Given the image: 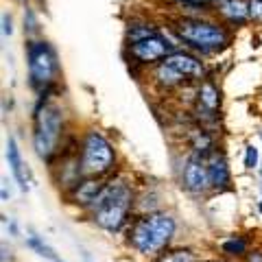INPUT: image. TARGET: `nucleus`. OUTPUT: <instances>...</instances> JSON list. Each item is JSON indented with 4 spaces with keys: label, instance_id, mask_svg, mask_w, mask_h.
<instances>
[{
    "label": "nucleus",
    "instance_id": "nucleus-1",
    "mask_svg": "<svg viewBox=\"0 0 262 262\" xmlns=\"http://www.w3.org/2000/svg\"><path fill=\"white\" fill-rule=\"evenodd\" d=\"M177 234V219L166 210L138 214L127 225V245L140 258H160Z\"/></svg>",
    "mask_w": 262,
    "mask_h": 262
},
{
    "label": "nucleus",
    "instance_id": "nucleus-2",
    "mask_svg": "<svg viewBox=\"0 0 262 262\" xmlns=\"http://www.w3.org/2000/svg\"><path fill=\"white\" fill-rule=\"evenodd\" d=\"M136 210V194L125 177H112L105 182L101 194L96 196L92 208L88 210L90 219L107 234L122 232L131 221V212Z\"/></svg>",
    "mask_w": 262,
    "mask_h": 262
},
{
    "label": "nucleus",
    "instance_id": "nucleus-3",
    "mask_svg": "<svg viewBox=\"0 0 262 262\" xmlns=\"http://www.w3.org/2000/svg\"><path fill=\"white\" fill-rule=\"evenodd\" d=\"M173 31L182 39L186 51H192L199 57L214 55L232 42V31L227 24L199 18V15H182L173 24Z\"/></svg>",
    "mask_w": 262,
    "mask_h": 262
},
{
    "label": "nucleus",
    "instance_id": "nucleus-4",
    "mask_svg": "<svg viewBox=\"0 0 262 262\" xmlns=\"http://www.w3.org/2000/svg\"><path fill=\"white\" fill-rule=\"evenodd\" d=\"M63 110L57 103H51L48 98H42L33 110V134H31V142L35 155L42 162L51 164L53 158L59 153V142L63 138Z\"/></svg>",
    "mask_w": 262,
    "mask_h": 262
},
{
    "label": "nucleus",
    "instance_id": "nucleus-5",
    "mask_svg": "<svg viewBox=\"0 0 262 262\" xmlns=\"http://www.w3.org/2000/svg\"><path fill=\"white\" fill-rule=\"evenodd\" d=\"M79 164L83 177H107L116 168V149L110 142V138L98 131L96 127H90L79 142Z\"/></svg>",
    "mask_w": 262,
    "mask_h": 262
},
{
    "label": "nucleus",
    "instance_id": "nucleus-6",
    "mask_svg": "<svg viewBox=\"0 0 262 262\" xmlns=\"http://www.w3.org/2000/svg\"><path fill=\"white\" fill-rule=\"evenodd\" d=\"M24 55H27L29 85L39 94L48 92L55 79L59 77V61H57V51L53 48V44L39 37L27 39Z\"/></svg>",
    "mask_w": 262,
    "mask_h": 262
},
{
    "label": "nucleus",
    "instance_id": "nucleus-7",
    "mask_svg": "<svg viewBox=\"0 0 262 262\" xmlns=\"http://www.w3.org/2000/svg\"><path fill=\"white\" fill-rule=\"evenodd\" d=\"M179 184L190 194H206L208 190H212L208 162L203 155L192 153V151L186 155L182 166H179Z\"/></svg>",
    "mask_w": 262,
    "mask_h": 262
},
{
    "label": "nucleus",
    "instance_id": "nucleus-8",
    "mask_svg": "<svg viewBox=\"0 0 262 262\" xmlns=\"http://www.w3.org/2000/svg\"><path fill=\"white\" fill-rule=\"evenodd\" d=\"M127 53L131 57V61L138 66H158L160 61L166 59L170 53H175V48L170 46L160 33V35L146 37L142 42L127 44Z\"/></svg>",
    "mask_w": 262,
    "mask_h": 262
},
{
    "label": "nucleus",
    "instance_id": "nucleus-9",
    "mask_svg": "<svg viewBox=\"0 0 262 262\" xmlns=\"http://www.w3.org/2000/svg\"><path fill=\"white\" fill-rule=\"evenodd\" d=\"M105 186V179L103 177H81L79 182L66 192V199H68L72 206H77L81 210H90L92 203L96 201V196L101 194Z\"/></svg>",
    "mask_w": 262,
    "mask_h": 262
},
{
    "label": "nucleus",
    "instance_id": "nucleus-10",
    "mask_svg": "<svg viewBox=\"0 0 262 262\" xmlns=\"http://www.w3.org/2000/svg\"><path fill=\"white\" fill-rule=\"evenodd\" d=\"M166 61L170 66H175L182 75H186L190 83H194V81H196V83L206 81V63H203L201 57L196 53H192V51H186V48H182V51H175V53H170L166 57Z\"/></svg>",
    "mask_w": 262,
    "mask_h": 262
},
{
    "label": "nucleus",
    "instance_id": "nucleus-11",
    "mask_svg": "<svg viewBox=\"0 0 262 262\" xmlns=\"http://www.w3.org/2000/svg\"><path fill=\"white\" fill-rule=\"evenodd\" d=\"M208 173H210V184H212V190L216 192H223L232 184V170H229V162H227V155L223 153L216 146L208 158Z\"/></svg>",
    "mask_w": 262,
    "mask_h": 262
},
{
    "label": "nucleus",
    "instance_id": "nucleus-12",
    "mask_svg": "<svg viewBox=\"0 0 262 262\" xmlns=\"http://www.w3.org/2000/svg\"><path fill=\"white\" fill-rule=\"evenodd\" d=\"M151 81H153L155 88L164 90V92H168V90H179V88H184L186 83H190L188 77L182 75V72H179L175 66H170L166 59L160 61L158 66H153Z\"/></svg>",
    "mask_w": 262,
    "mask_h": 262
},
{
    "label": "nucleus",
    "instance_id": "nucleus-13",
    "mask_svg": "<svg viewBox=\"0 0 262 262\" xmlns=\"http://www.w3.org/2000/svg\"><path fill=\"white\" fill-rule=\"evenodd\" d=\"M221 107V90L214 81H201L196 85V112H203L210 118H216Z\"/></svg>",
    "mask_w": 262,
    "mask_h": 262
},
{
    "label": "nucleus",
    "instance_id": "nucleus-14",
    "mask_svg": "<svg viewBox=\"0 0 262 262\" xmlns=\"http://www.w3.org/2000/svg\"><path fill=\"white\" fill-rule=\"evenodd\" d=\"M219 15L227 27L241 29L247 22H251L249 18V0H225V3L219 5Z\"/></svg>",
    "mask_w": 262,
    "mask_h": 262
},
{
    "label": "nucleus",
    "instance_id": "nucleus-15",
    "mask_svg": "<svg viewBox=\"0 0 262 262\" xmlns=\"http://www.w3.org/2000/svg\"><path fill=\"white\" fill-rule=\"evenodd\" d=\"M7 162H9L11 173H13V177H15V182H18L20 190H22V192H29V188H31L29 168L24 166V160H22L18 140H15L13 136H9V140H7Z\"/></svg>",
    "mask_w": 262,
    "mask_h": 262
},
{
    "label": "nucleus",
    "instance_id": "nucleus-16",
    "mask_svg": "<svg viewBox=\"0 0 262 262\" xmlns=\"http://www.w3.org/2000/svg\"><path fill=\"white\" fill-rule=\"evenodd\" d=\"M153 35H160V27L151 20H134V22H129V27L125 31L127 44L142 42V39L153 37Z\"/></svg>",
    "mask_w": 262,
    "mask_h": 262
},
{
    "label": "nucleus",
    "instance_id": "nucleus-17",
    "mask_svg": "<svg viewBox=\"0 0 262 262\" xmlns=\"http://www.w3.org/2000/svg\"><path fill=\"white\" fill-rule=\"evenodd\" d=\"M190 151L192 153H199L203 158H208V155L216 149L214 146V138H212L206 129H194L190 131Z\"/></svg>",
    "mask_w": 262,
    "mask_h": 262
},
{
    "label": "nucleus",
    "instance_id": "nucleus-18",
    "mask_svg": "<svg viewBox=\"0 0 262 262\" xmlns=\"http://www.w3.org/2000/svg\"><path fill=\"white\" fill-rule=\"evenodd\" d=\"M221 251H223V256H227V258H245L249 253V241L245 238V236L234 234L221 243Z\"/></svg>",
    "mask_w": 262,
    "mask_h": 262
},
{
    "label": "nucleus",
    "instance_id": "nucleus-19",
    "mask_svg": "<svg viewBox=\"0 0 262 262\" xmlns=\"http://www.w3.org/2000/svg\"><path fill=\"white\" fill-rule=\"evenodd\" d=\"M153 262H199L196 251L190 247H179V249H170L164 251L160 258H155Z\"/></svg>",
    "mask_w": 262,
    "mask_h": 262
},
{
    "label": "nucleus",
    "instance_id": "nucleus-20",
    "mask_svg": "<svg viewBox=\"0 0 262 262\" xmlns=\"http://www.w3.org/2000/svg\"><path fill=\"white\" fill-rule=\"evenodd\" d=\"M24 35H27L29 39H33L37 35V31H39V20H37V13L35 9H31V7H27L24 9Z\"/></svg>",
    "mask_w": 262,
    "mask_h": 262
},
{
    "label": "nucleus",
    "instance_id": "nucleus-21",
    "mask_svg": "<svg viewBox=\"0 0 262 262\" xmlns=\"http://www.w3.org/2000/svg\"><path fill=\"white\" fill-rule=\"evenodd\" d=\"M27 247H31L33 251H37L39 256H44V258H55L53 249L48 247V245L42 238H39V236H35V234H29L27 236Z\"/></svg>",
    "mask_w": 262,
    "mask_h": 262
},
{
    "label": "nucleus",
    "instance_id": "nucleus-22",
    "mask_svg": "<svg viewBox=\"0 0 262 262\" xmlns=\"http://www.w3.org/2000/svg\"><path fill=\"white\" fill-rule=\"evenodd\" d=\"M256 166H258V149L253 144H247L245 146V168L253 170Z\"/></svg>",
    "mask_w": 262,
    "mask_h": 262
},
{
    "label": "nucleus",
    "instance_id": "nucleus-23",
    "mask_svg": "<svg viewBox=\"0 0 262 262\" xmlns=\"http://www.w3.org/2000/svg\"><path fill=\"white\" fill-rule=\"evenodd\" d=\"M249 18L251 22L262 24V0H249Z\"/></svg>",
    "mask_w": 262,
    "mask_h": 262
},
{
    "label": "nucleus",
    "instance_id": "nucleus-24",
    "mask_svg": "<svg viewBox=\"0 0 262 262\" xmlns=\"http://www.w3.org/2000/svg\"><path fill=\"white\" fill-rule=\"evenodd\" d=\"M175 3L186 5V7H190V9H208V7H210L206 0H175Z\"/></svg>",
    "mask_w": 262,
    "mask_h": 262
},
{
    "label": "nucleus",
    "instance_id": "nucleus-25",
    "mask_svg": "<svg viewBox=\"0 0 262 262\" xmlns=\"http://www.w3.org/2000/svg\"><path fill=\"white\" fill-rule=\"evenodd\" d=\"M11 33H13L11 15H9V11H5V13H3V35L7 37V35H11Z\"/></svg>",
    "mask_w": 262,
    "mask_h": 262
},
{
    "label": "nucleus",
    "instance_id": "nucleus-26",
    "mask_svg": "<svg viewBox=\"0 0 262 262\" xmlns=\"http://www.w3.org/2000/svg\"><path fill=\"white\" fill-rule=\"evenodd\" d=\"M247 262H262V251H249Z\"/></svg>",
    "mask_w": 262,
    "mask_h": 262
},
{
    "label": "nucleus",
    "instance_id": "nucleus-27",
    "mask_svg": "<svg viewBox=\"0 0 262 262\" xmlns=\"http://www.w3.org/2000/svg\"><path fill=\"white\" fill-rule=\"evenodd\" d=\"M206 3H208V5H216V7H219L221 3H225V0H206Z\"/></svg>",
    "mask_w": 262,
    "mask_h": 262
},
{
    "label": "nucleus",
    "instance_id": "nucleus-28",
    "mask_svg": "<svg viewBox=\"0 0 262 262\" xmlns=\"http://www.w3.org/2000/svg\"><path fill=\"white\" fill-rule=\"evenodd\" d=\"M258 212H262V201H260V203H258Z\"/></svg>",
    "mask_w": 262,
    "mask_h": 262
},
{
    "label": "nucleus",
    "instance_id": "nucleus-29",
    "mask_svg": "<svg viewBox=\"0 0 262 262\" xmlns=\"http://www.w3.org/2000/svg\"><path fill=\"white\" fill-rule=\"evenodd\" d=\"M210 262H227V260H210Z\"/></svg>",
    "mask_w": 262,
    "mask_h": 262
},
{
    "label": "nucleus",
    "instance_id": "nucleus-30",
    "mask_svg": "<svg viewBox=\"0 0 262 262\" xmlns=\"http://www.w3.org/2000/svg\"><path fill=\"white\" fill-rule=\"evenodd\" d=\"M260 192H262V184H260Z\"/></svg>",
    "mask_w": 262,
    "mask_h": 262
},
{
    "label": "nucleus",
    "instance_id": "nucleus-31",
    "mask_svg": "<svg viewBox=\"0 0 262 262\" xmlns=\"http://www.w3.org/2000/svg\"><path fill=\"white\" fill-rule=\"evenodd\" d=\"M260 175H262V166H260Z\"/></svg>",
    "mask_w": 262,
    "mask_h": 262
},
{
    "label": "nucleus",
    "instance_id": "nucleus-32",
    "mask_svg": "<svg viewBox=\"0 0 262 262\" xmlns=\"http://www.w3.org/2000/svg\"><path fill=\"white\" fill-rule=\"evenodd\" d=\"M260 138H262V131H260Z\"/></svg>",
    "mask_w": 262,
    "mask_h": 262
},
{
    "label": "nucleus",
    "instance_id": "nucleus-33",
    "mask_svg": "<svg viewBox=\"0 0 262 262\" xmlns=\"http://www.w3.org/2000/svg\"><path fill=\"white\" fill-rule=\"evenodd\" d=\"M57 262H61V260H57Z\"/></svg>",
    "mask_w": 262,
    "mask_h": 262
}]
</instances>
